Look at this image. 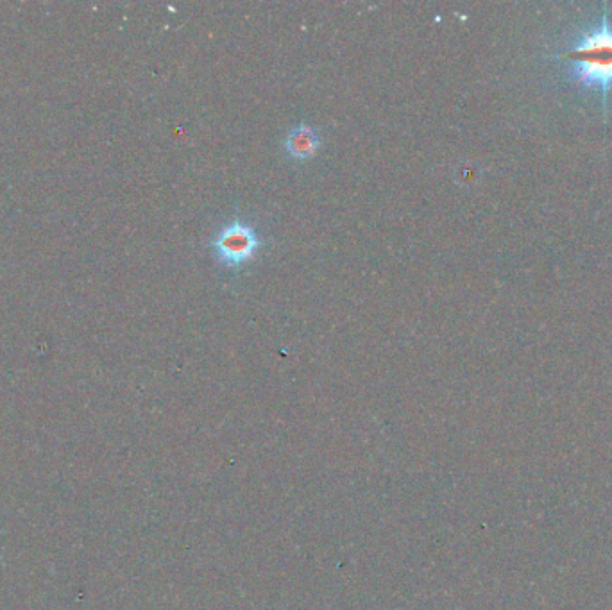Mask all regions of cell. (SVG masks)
Masks as SVG:
<instances>
[{"label":"cell","mask_w":612,"mask_h":610,"mask_svg":"<svg viewBox=\"0 0 612 610\" xmlns=\"http://www.w3.org/2000/svg\"><path fill=\"white\" fill-rule=\"evenodd\" d=\"M553 58L568 61L573 83L602 95L607 111V97L612 92V24L605 11L595 29L582 34L571 49Z\"/></svg>","instance_id":"1"},{"label":"cell","mask_w":612,"mask_h":610,"mask_svg":"<svg viewBox=\"0 0 612 610\" xmlns=\"http://www.w3.org/2000/svg\"><path fill=\"white\" fill-rule=\"evenodd\" d=\"M262 246V238L255 226L240 219L226 224L210 244L215 262L230 271H240L255 262Z\"/></svg>","instance_id":"2"},{"label":"cell","mask_w":612,"mask_h":610,"mask_svg":"<svg viewBox=\"0 0 612 610\" xmlns=\"http://www.w3.org/2000/svg\"><path fill=\"white\" fill-rule=\"evenodd\" d=\"M321 147V136L314 128L299 124L289 131L283 140V149L289 158L294 161H308L314 158Z\"/></svg>","instance_id":"3"}]
</instances>
